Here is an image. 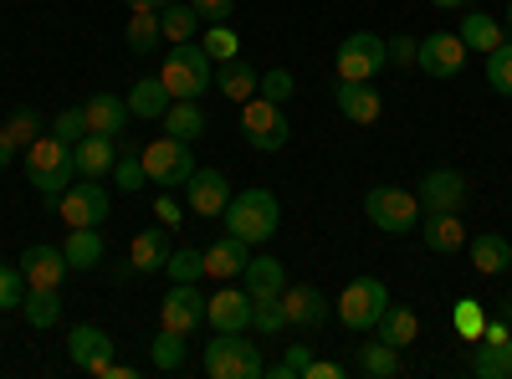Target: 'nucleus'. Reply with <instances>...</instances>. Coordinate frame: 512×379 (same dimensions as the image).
<instances>
[{"label": "nucleus", "instance_id": "nucleus-1", "mask_svg": "<svg viewBox=\"0 0 512 379\" xmlns=\"http://www.w3.org/2000/svg\"><path fill=\"white\" fill-rule=\"evenodd\" d=\"M26 180H31V190H36L41 200H47V205H57V200H62V190L77 180L72 144H67V139H57V134L31 139V144H26Z\"/></svg>", "mask_w": 512, "mask_h": 379}, {"label": "nucleus", "instance_id": "nucleus-2", "mask_svg": "<svg viewBox=\"0 0 512 379\" xmlns=\"http://www.w3.org/2000/svg\"><path fill=\"white\" fill-rule=\"evenodd\" d=\"M221 221H226V231L241 236L246 246H262V241L277 236L282 205H277L272 190H241V195H231V205L221 210Z\"/></svg>", "mask_w": 512, "mask_h": 379}, {"label": "nucleus", "instance_id": "nucleus-3", "mask_svg": "<svg viewBox=\"0 0 512 379\" xmlns=\"http://www.w3.org/2000/svg\"><path fill=\"white\" fill-rule=\"evenodd\" d=\"M159 82L169 88V98H205V88L216 82V62L195 41H175L159 67Z\"/></svg>", "mask_w": 512, "mask_h": 379}, {"label": "nucleus", "instance_id": "nucleus-4", "mask_svg": "<svg viewBox=\"0 0 512 379\" xmlns=\"http://www.w3.org/2000/svg\"><path fill=\"white\" fill-rule=\"evenodd\" d=\"M205 374L210 379H262L267 364H262V344L246 339V333H216L205 344Z\"/></svg>", "mask_w": 512, "mask_h": 379}, {"label": "nucleus", "instance_id": "nucleus-5", "mask_svg": "<svg viewBox=\"0 0 512 379\" xmlns=\"http://www.w3.org/2000/svg\"><path fill=\"white\" fill-rule=\"evenodd\" d=\"M241 134L251 149H262V154H277L287 139H292V123H287V108L272 103V98H246L241 103Z\"/></svg>", "mask_w": 512, "mask_h": 379}, {"label": "nucleus", "instance_id": "nucleus-6", "mask_svg": "<svg viewBox=\"0 0 512 379\" xmlns=\"http://www.w3.org/2000/svg\"><path fill=\"white\" fill-rule=\"evenodd\" d=\"M364 216L379 226V231H390V236H405V231H415L420 226V200L410 195V190H400V185H374L369 195H364Z\"/></svg>", "mask_w": 512, "mask_h": 379}, {"label": "nucleus", "instance_id": "nucleus-7", "mask_svg": "<svg viewBox=\"0 0 512 379\" xmlns=\"http://www.w3.org/2000/svg\"><path fill=\"white\" fill-rule=\"evenodd\" d=\"M384 308H390V287H384L379 277H354L344 292H338V323H344L349 333H369Z\"/></svg>", "mask_w": 512, "mask_h": 379}, {"label": "nucleus", "instance_id": "nucleus-8", "mask_svg": "<svg viewBox=\"0 0 512 379\" xmlns=\"http://www.w3.org/2000/svg\"><path fill=\"white\" fill-rule=\"evenodd\" d=\"M144 175H149V185H159V190H185V180L195 175V159H190V144H180V139H149L144 144Z\"/></svg>", "mask_w": 512, "mask_h": 379}, {"label": "nucleus", "instance_id": "nucleus-9", "mask_svg": "<svg viewBox=\"0 0 512 379\" xmlns=\"http://www.w3.org/2000/svg\"><path fill=\"white\" fill-rule=\"evenodd\" d=\"M379 67H390V47L374 31H354L338 41V82H369Z\"/></svg>", "mask_w": 512, "mask_h": 379}, {"label": "nucleus", "instance_id": "nucleus-10", "mask_svg": "<svg viewBox=\"0 0 512 379\" xmlns=\"http://www.w3.org/2000/svg\"><path fill=\"white\" fill-rule=\"evenodd\" d=\"M57 216L67 221V231L108 221V190H103V180H82V175H77V180L62 190V200H57Z\"/></svg>", "mask_w": 512, "mask_h": 379}, {"label": "nucleus", "instance_id": "nucleus-11", "mask_svg": "<svg viewBox=\"0 0 512 379\" xmlns=\"http://www.w3.org/2000/svg\"><path fill=\"white\" fill-rule=\"evenodd\" d=\"M415 67H420L425 77H456V72L466 67V41L451 36V31H431V36L420 41Z\"/></svg>", "mask_w": 512, "mask_h": 379}, {"label": "nucleus", "instance_id": "nucleus-12", "mask_svg": "<svg viewBox=\"0 0 512 379\" xmlns=\"http://www.w3.org/2000/svg\"><path fill=\"white\" fill-rule=\"evenodd\" d=\"M67 354H72V364L77 369H88L93 379L113 364V339H108V328H98V323H77L72 333H67Z\"/></svg>", "mask_w": 512, "mask_h": 379}, {"label": "nucleus", "instance_id": "nucleus-13", "mask_svg": "<svg viewBox=\"0 0 512 379\" xmlns=\"http://www.w3.org/2000/svg\"><path fill=\"white\" fill-rule=\"evenodd\" d=\"M159 323L175 328V333H185V339L205 323V298L195 292V282H175V287H169V298L159 303Z\"/></svg>", "mask_w": 512, "mask_h": 379}, {"label": "nucleus", "instance_id": "nucleus-14", "mask_svg": "<svg viewBox=\"0 0 512 379\" xmlns=\"http://www.w3.org/2000/svg\"><path fill=\"white\" fill-rule=\"evenodd\" d=\"M185 200H190V210H195V216L216 221L221 210L231 205V180H226L221 170H195V175L185 180Z\"/></svg>", "mask_w": 512, "mask_h": 379}, {"label": "nucleus", "instance_id": "nucleus-15", "mask_svg": "<svg viewBox=\"0 0 512 379\" xmlns=\"http://www.w3.org/2000/svg\"><path fill=\"white\" fill-rule=\"evenodd\" d=\"M118 139H108V134H82L77 144H72V164H77V175L82 180H108L113 175V164H118Z\"/></svg>", "mask_w": 512, "mask_h": 379}, {"label": "nucleus", "instance_id": "nucleus-16", "mask_svg": "<svg viewBox=\"0 0 512 379\" xmlns=\"http://www.w3.org/2000/svg\"><path fill=\"white\" fill-rule=\"evenodd\" d=\"M466 195H472V185H466V175L461 170H431L420 180V210H461L466 205Z\"/></svg>", "mask_w": 512, "mask_h": 379}, {"label": "nucleus", "instance_id": "nucleus-17", "mask_svg": "<svg viewBox=\"0 0 512 379\" xmlns=\"http://www.w3.org/2000/svg\"><path fill=\"white\" fill-rule=\"evenodd\" d=\"M205 323L216 333H246L251 328V298L236 287H216V298H205Z\"/></svg>", "mask_w": 512, "mask_h": 379}, {"label": "nucleus", "instance_id": "nucleus-18", "mask_svg": "<svg viewBox=\"0 0 512 379\" xmlns=\"http://www.w3.org/2000/svg\"><path fill=\"white\" fill-rule=\"evenodd\" d=\"M420 241L431 246L436 257H451V251H461V246H466V221H461V210H425Z\"/></svg>", "mask_w": 512, "mask_h": 379}, {"label": "nucleus", "instance_id": "nucleus-19", "mask_svg": "<svg viewBox=\"0 0 512 379\" xmlns=\"http://www.w3.org/2000/svg\"><path fill=\"white\" fill-rule=\"evenodd\" d=\"M282 308H287V328H318L328 318V298H323L313 282L282 287Z\"/></svg>", "mask_w": 512, "mask_h": 379}, {"label": "nucleus", "instance_id": "nucleus-20", "mask_svg": "<svg viewBox=\"0 0 512 379\" xmlns=\"http://www.w3.org/2000/svg\"><path fill=\"white\" fill-rule=\"evenodd\" d=\"M21 272H26V287H62V277L72 272L62 246H26L21 251Z\"/></svg>", "mask_w": 512, "mask_h": 379}, {"label": "nucleus", "instance_id": "nucleus-21", "mask_svg": "<svg viewBox=\"0 0 512 379\" xmlns=\"http://www.w3.org/2000/svg\"><path fill=\"white\" fill-rule=\"evenodd\" d=\"M82 113H88V134H108V139H123V129H128V98H118V93H93L88 103H82Z\"/></svg>", "mask_w": 512, "mask_h": 379}, {"label": "nucleus", "instance_id": "nucleus-22", "mask_svg": "<svg viewBox=\"0 0 512 379\" xmlns=\"http://www.w3.org/2000/svg\"><path fill=\"white\" fill-rule=\"evenodd\" d=\"M466 257L482 277H502L512 267V241L497 236V231H482V236H466Z\"/></svg>", "mask_w": 512, "mask_h": 379}, {"label": "nucleus", "instance_id": "nucleus-23", "mask_svg": "<svg viewBox=\"0 0 512 379\" xmlns=\"http://www.w3.org/2000/svg\"><path fill=\"white\" fill-rule=\"evenodd\" d=\"M241 282H246V298H282V287H287V267L277 257H246L241 267Z\"/></svg>", "mask_w": 512, "mask_h": 379}, {"label": "nucleus", "instance_id": "nucleus-24", "mask_svg": "<svg viewBox=\"0 0 512 379\" xmlns=\"http://www.w3.org/2000/svg\"><path fill=\"white\" fill-rule=\"evenodd\" d=\"M246 257H251V246L241 241V236H221L216 246H205V277H216V282H231V277H241V267H246Z\"/></svg>", "mask_w": 512, "mask_h": 379}, {"label": "nucleus", "instance_id": "nucleus-25", "mask_svg": "<svg viewBox=\"0 0 512 379\" xmlns=\"http://www.w3.org/2000/svg\"><path fill=\"white\" fill-rule=\"evenodd\" d=\"M164 134L169 139H180V144H195V139H205V108L195 103V98H175L164 108Z\"/></svg>", "mask_w": 512, "mask_h": 379}, {"label": "nucleus", "instance_id": "nucleus-26", "mask_svg": "<svg viewBox=\"0 0 512 379\" xmlns=\"http://www.w3.org/2000/svg\"><path fill=\"white\" fill-rule=\"evenodd\" d=\"M164 262H169L164 226H149V231H139L134 241H128V272H159Z\"/></svg>", "mask_w": 512, "mask_h": 379}, {"label": "nucleus", "instance_id": "nucleus-27", "mask_svg": "<svg viewBox=\"0 0 512 379\" xmlns=\"http://www.w3.org/2000/svg\"><path fill=\"white\" fill-rule=\"evenodd\" d=\"M62 257H67L72 272H93V267L103 262V236H98V226H77V231H67Z\"/></svg>", "mask_w": 512, "mask_h": 379}, {"label": "nucleus", "instance_id": "nucleus-28", "mask_svg": "<svg viewBox=\"0 0 512 379\" xmlns=\"http://www.w3.org/2000/svg\"><path fill=\"white\" fill-rule=\"evenodd\" d=\"M374 328H379V344H390V349H400V354L420 339V318H415L410 308H395V303L379 313V323H374Z\"/></svg>", "mask_w": 512, "mask_h": 379}, {"label": "nucleus", "instance_id": "nucleus-29", "mask_svg": "<svg viewBox=\"0 0 512 379\" xmlns=\"http://www.w3.org/2000/svg\"><path fill=\"white\" fill-rule=\"evenodd\" d=\"M472 374L477 379H512V339H477Z\"/></svg>", "mask_w": 512, "mask_h": 379}, {"label": "nucleus", "instance_id": "nucleus-30", "mask_svg": "<svg viewBox=\"0 0 512 379\" xmlns=\"http://www.w3.org/2000/svg\"><path fill=\"white\" fill-rule=\"evenodd\" d=\"M461 41H466V52L487 57V52H497V47H502V21H497V16H487V11L461 16Z\"/></svg>", "mask_w": 512, "mask_h": 379}, {"label": "nucleus", "instance_id": "nucleus-31", "mask_svg": "<svg viewBox=\"0 0 512 379\" xmlns=\"http://www.w3.org/2000/svg\"><path fill=\"white\" fill-rule=\"evenodd\" d=\"M338 113L349 123H374L379 118V93L369 82H338Z\"/></svg>", "mask_w": 512, "mask_h": 379}, {"label": "nucleus", "instance_id": "nucleus-32", "mask_svg": "<svg viewBox=\"0 0 512 379\" xmlns=\"http://www.w3.org/2000/svg\"><path fill=\"white\" fill-rule=\"evenodd\" d=\"M256 67L246 62V57H231V62H221L216 67V88L226 93V98H236V103H246V98H256Z\"/></svg>", "mask_w": 512, "mask_h": 379}, {"label": "nucleus", "instance_id": "nucleus-33", "mask_svg": "<svg viewBox=\"0 0 512 379\" xmlns=\"http://www.w3.org/2000/svg\"><path fill=\"white\" fill-rule=\"evenodd\" d=\"M123 41H128V52H134V57H154V47L164 41V31H159V11H128V31H123Z\"/></svg>", "mask_w": 512, "mask_h": 379}, {"label": "nucleus", "instance_id": "nucleus-34", "mask_svg": "<svg viewBox=\"0 0 512 379\" xmlns=\"http://www.w3.org/2000/svg\"><path fill=\"white\" fill-rule=\"evenodd\" d=\"M169 103H175V98H169V88L159 77H139L134 93H128V113H134V118H164Z\"/></svg>", "mask_w": 512, "mask_h": 379}, {"label": "nucleus", "instance_id": "nucleus-35", "mask_svg": "<svg viewBox=\"0 0 512 379\" xmlns=\"http://www.w3.org/2000/svg\"><path fill=\"white\" fill-rule=\"evenodd\" d=\"M21 313H26L31 328H52V323H62V287H31V292H26V303H21Z\"/></svg>", "mask_w": 512, "mask_h": 379}, {"label": "nucleus", "instance_id": "nucleus-36", "mask_svg": "<svg viewBox=\"0 0 512 379\" xmlns=\"http://www.w3.org/2000/svg\"><path fill=\"white\" fill-rule=\"evenodd\" d=\"M159 31H164L169 47H175V41H195V31H200V11H195V6H180V0H169V6L159 11Z\"/></svg>", "mask_w": 512, "mask_h": 379}, {"label": "nucleus", "instance_id": "nucleus-37", "mask_svg": "<svg viewBox=\"0 0 512 379\" xmlns=\"http://www.w3.org/2000/svg\"><path fill=\"white\" fill-rule=\"evenodd\" d=\"M359 369L369 374V379H395L405 364H400V349H390V344H359Z\"/></svg>", "mask_w": 512, "mask_h": 379}, {"label": "nucleus", "instance_id": "nucleus-38", "mask_svg": "<svg viewBox=\"0 0 512 379\" xmlns=\"http://www.w3.org/2000/svg\"><path fill=\"white\" fill-rule=\"evenodd\" d=\"M149 359H154V369H159V374H175V369L185 364V333L159 328V339L149 344Z\"/></svg>", "mask_w": 512, "mask_h": 379}, {"label": "nucleus", "instance_id": "nucleus-39", "mask_svg": "<svg viewBox=\"0 0 512 379\" xmlns=\"http://www.w3.org/2000/svg\"><path fill=\"white\" fill-rule=\"evenodd\" d=\"M164 272L175 277V282H200V277H205V251H195V246H169Z\"/></svg>", "mask_w": 512, "mask_h": 379}, {"label": "nucleus", "instance_id": "nucleus-40", "mask_svg": "<svg viewBox=\"0 0 512 379\" xmlns=\"http://www.w3.org/2000/svg\"><path fill=\"white\" fill-rule=\"evenodd\" d=\"M26 272H21V262H0V313H11V308H21L26 303Z\"/></svg>", "mask_w": 512, "mask_h": 379}, {"label": "nucleus", "instance_id": "nucleus-41", "mask_svg": "<svg viewBox=\"0 0 512 379\" xmlns=\"http://www.w3.org/2000/svg\"><path fill=\"white\" fill-rule=\"evenodd\" d=\"M113 185H118L123 195H139V190L149 185V175H144V159H139V154H128V149H118V164H113Z\"/></svg>", "mask_w": 512, "mask_h": 379}, {"label": "nucleus", "instance_id": "nucleus-42", "mask_svg": "<svg viewBox=\"0 0 512 379\" xmlns=\"http://www.w3.org/2000/svg\"><path fill=\"white\" fill-rule=\"evenodd\" d=\"M251 323H256V333H267V339L287 333V308H282V298H256V303H251Z\"/></svg>", "mask_w": 512, "mask_h": 379}, {"label": "nucleus", "instance_id": "nucleus-43", "mask_svg": "<svg viewBox=\"0 0 512 379\" xmlns=\"http://www.w3.org/2000/svg\"><path fill=\"white\" fill-rule=\"evenodd\" d=\"M200 47L210 52V62H231V57H241V36H236L226 21H216V26L205 31V41H200Z\"/></svg>", "mask_w": 512, "mask_h": 379}, {"label": "nucleus", "instance_id": "nucleus-44", "mask_svg": "<svg viewBox=\"0 0 512 379\" xmlns=\"http://www.w3.org/2000/svg\"><path fill=\"white\" fill-rule=\"evenodd\" d=\"M6 134H11V144H16V149H26L31 139H41L47 129H41V113H36V108H16V113L6 118Z\"/></svg>", "mask_w": 512, "mask_h": 379}, {"label": "nucleus", "instance_id": "nucleus-45", "mask_svg": "<svg viewBox=\"0 0 512 379\" xmlns=\"http://www.w3.org/2000/svg\"><path fill=\"white\" fill-rule=\"evenodd\" d=\"M487 82L502 98H512V41H502L497 52H487Z\"/></svg>", "mask_w": 512, "mask_h": 379}, {"label": "nucleus", "instance_id": "nucleus-46", "mask_svg": "<svg viewBox=\"0 0 512 379\" xmlns=\"http://www.w3.org/2000/svg\"><path fill=\"white\" fill-rule=\"evenodd\" d=\"M451 323L461 328V339H482L487 313H482V303H477V298H461V303H456V313H451Z\"/></svg>", "mask_w": 512, "mask_h": 379}, {"label": "nucleus", "instance_id": "nucleus-47", "mask_svg": "<svg viewBox=\"0 0 512 379\" xmlns=\"http://www.w3.org/2000/svg\"><path fill=\"white\" fill-rule=\"evenodd\" d=\"M256 93H262V98H272V103H287V98H292V72H287V67H272V72H262V82H256Z\"/></svg>", "mask_w": 512, "mask_h": 379}, {"label": "nucleus", "instance_id": "nucleus-48", "mask_svg": "<svg viewBox=\"0 0 512 379\" xmlns=\"http://www.w3.org/2000/svg\"><path fill=\"white\" fill-rule=\"evenodd\" d=\"M313 364V354H308V344H287V359L282 364H272L267 374H277V379H303V369Z\"/></svg>", "mask_w": 512, "mask_h": 379}, {"label": "nucleus", "instance_id": "nucleus-49", "mask_svg": "<svg viewBox=\"0 0 512 379\" xmlns=\"http://www.w3.org/2000/svg\"><path fill=\"white\" fill-rule=\"evenodd\" d=\"M52 134H57V139H67V144H77L82 134H88V113H82V108H62V113H57V123H52Z\"/></svg>", "mask_w": 512, "mask_h": 379}, {"label": "nucleus", "instance_id": "nucleus-50", "mask_svg": "<svg viewBox=\"0 0 512 379\" xmlns=\"http://www.w3.org/2000/svg\"><path fill=\"white\" fill-rule=\"evenodd\" d=\"M384 47H390L395 67H415V57H420V41H410V36H395V41H384Z\"/></svg>", "mask_w": 512, "mask_h": 379}, {"label": "nucleus", "instance_id": "nucleus-51", "mask_svg": "<svg viewBox=\"0 0 512 379\" xmlns=\"http://www.w3.org/2000/svg\"><path fill=\"white\" fill-rule=\"evenodd\" d=\"M190 6L200 11V21H210V26H216V21H226V16L236 11V0H190Z\"/></svg>", "mask_w": 512, "mask_h": 379}, {"label": "nucleus", "instance_id": "nucleus-52", "mask_svg": "<svg viewBox=\"0 0 512 379\" xmlns=\"http://www.w3.org/2000/svg\"><path fill=\"white\" fill-rule=\"evenodd\" d=\"M154 216H159V226H180V200H175V190H159Z\"/></svg>", "mask_w": 512, "mask_h": 379}, {"label": "nucleus", "instance_id": "nucleus-53", "mask_svg": "<svg viewBox=\"0 0 512 379\" xmlns=\"http://www.w3.org/2000/svg\"><path fill=\"white\" fill-rule=\"evenodd\" d=\"M303 379H344V364H333V359H313L303 369Z\"/></svg>", "mask_w": 512, "mask_h": 379}, {"label": "nucleus", "instance_id": "nucleus-54", "mask_svg": "<svg viewBox=\"0 0 512 379\" xmlns=\"http://www.w3.org/2000/svg\"><path fill=\"white\" fill-rule=\"evenodd\" d=\"M11 159H16V144H11V134H6V129H0V170H6Z\"/></svg>", "mask_w": 512, "mask_h": 379}, {"label": "nucleus", "instance_id": "nucleus-55", "mask_svg": "<svg viewBox=\"0 0 512 379\" xmlns=\"http://www.w3.org/2000/svg\"><path fill=\"white\" fill-rule=\"evenodd\" d=\"M123 6H128V11H164L169 0H123Z\"/></svg>", "mask_w": 512, "mask_h": 379}, {"label": "nucleus", "instance_id": "nucleus-56", "mask_svg": "<svg viewBox=\"0 0 512 379\" xmlns=\"http://www.w3.org/2000/svg\"><path fill=\"white\" fill-rule=\"evenodd\" d=\"M431 6H436V11H461L466 0H431Z\"/></svg>", "mask_w": 512, "mask_h": 379}, {"label": "nucleus", "instance_id": "nucleus-57", "mask_svg": "<svg viewBox=\"0 0 512 379\" xmlns=\"http://www.w3.org/2000/svg\"><path fill=\"white\" fill-rule=\"evenodd\" d=\"M507 26H512V0H507Z\"/></svg>", "mask_w": 512, "mask_h": 379}]
</instances>
